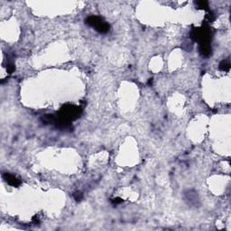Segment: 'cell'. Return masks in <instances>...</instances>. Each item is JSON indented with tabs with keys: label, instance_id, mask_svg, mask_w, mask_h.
<instances>
[{
	"label": "cell",
	"instance_id": "cell-1",
	"mask_svg": "<svg viewBox=\"0 0 231 231\" xmlns=\"http://www.w3.org/2000/svg\"><path fill=\"white\" fill-rule=\"evenodd\" d=\"M81 115V109L79 107L74 105H65L61 107V112L58 116L60 119L69 123L71 120L77 119Z\"/></svg>",
	"mask_w": 231,
	"mask_h": 231
},
{
	"label": "cell",
	"instance_id": "cell-2",
	"mask_svg": "<svg viewBox=\"0 0 231 231\" xmlns=\"http://www.w3.org/2000/svg\"><path fill=\"white\" fill-rule=\"evenodd\" d=\"M86 24L93 27L96 31L100 34H106L109 31V25L101 17L97 15H91L85 20Z\"/></svg>",
	"mask_w": 231,
	"mask_h": 231
},
{
	"label": "cell",
	"instance_id": "cell-3",
	"mask_svg": "<svg viewBox=\"0 0 231 231\" xmlns=\"http://www.w3.org/2000/svg\"><path fill=\"white\" fill-rule=\"evenodd\" d=\"M210 30L209 27H201V28H194L190 33V37L199 42L200 45L210 44Z\"/></svg>",
	"mask_w": 231,
	"mask_h": 231
},
{
	"label": "cell",
	"instance_id": "cell-4",
	"mask_svg": "<svg viewBox=\"0 0 231 231\" xmlns=\"http://www.w3.org/2000/svg\"><path fill=\"white\" fill-rule=\"evenodd\" d=\"M3 179L5 181V183L7 184L11 185L13 187H18L21 184V181L19 179H17L15 175H12L10 173H4L3 174Z\"/></svg>",
	"mask_w": 231,
	"mask_h": 231
},
{
	"label": "cell",
	"instance_id": "cell-5",
	"mask_svg": "<svg viewBox=\"0 0 231 231\" xmlns=\"http://www.w3.org/2000/svg\"><path fill=\"white\" fill-rule=\"evenodd\" d=\"M200 51L205 57L210 56L211 54V47H210V44L200 45Z\"/></svg>",
	"mask_w": 231,
	"mask_h": 231
},
{
	"label": "cell",
	"instance_id": "cell-6",
	"mask_svg": "<svg viewBox=\"0 0 231 231\" xmlns=\"http://www.w3.org/2000/svg\"><path fill=\"white\" fill-rule=\"evenodd\" d=\"M195 5L197 6V8L199 9H203V10H206L208 9L209 7V4L207 1H196L195 2Z\"/></svg>",
	"mask_w": 231,
	"mask_h": 231
},
{
	"label": "cell",
	"instance_id": "cell-7",
	"mask_svg": "<svg viewBox=\"0 0 231 231\" xmlns=\"http://www.w3.org/2000/svg\"><path fill=\"white\" fill-rule=\"evenodd\" d=\"M219 69L223 71H229L230 70V63L227 61H223L219 64Z\"/></svg>",
	"mask_w": 231,
	"mask_h": 231
},
{
	"label": "cell",
	"instance_id": "cell-8",
	"mask_svg": "<svg viewBox=\"0 0 231 231\" xmlns=\"http://www.w3.org/2000/svg\"><path fill=\"white\" fill-rule=\"evenodd\" d=\"M72 196H73L74 200H75L77 202H80V201L82 200V198H83V194H82V192H80V191L75 192Z\"/></svg>",
	"mask_w": 231,
	"mask_h": 231
},
{
	"label": "cell",
	"instance_id": "cell-9",
	"mask_svg": "<svg viewBox=\"0 0 231 231\" xmlns=\"http://www.w3.org/2000/svg\"><path fill=\"white\" fill-rule=\"evenodd\" d=\"M111 201H112V203H113V204H116V205H117V204L122 203V202H123V200H122V199H120V198H116V199H113Z\"/></svg>",
	"mask_w": 231,
	"mask_h": 231
},
{
	"label": "cell",
	"instance_id": "cell-10",
	"mask_svg": "<svg viewBox=\"0 0 231 231\" xmlns=\"http://www.w3.org/2000/svg\"><path fill=\"white\" fill-rule=\"evenodd\" d=\"M206 18L209 20V22H210V21H212V20L214 19V15H213L211 12H210V13H208V14H207Z\"/></svg>",
	"mask_w": 231,
	"mask_h": 231
}]
</instances>
